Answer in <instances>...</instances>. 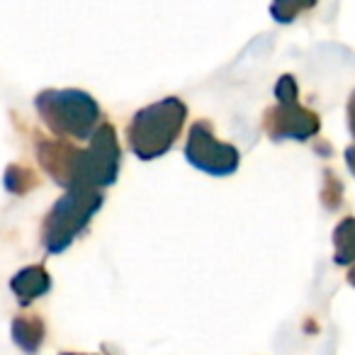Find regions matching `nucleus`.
I'll return each instance as SVG.
<instances>
[{
  "mask_svg": "<svg viewBox=\"0 0 355 355\" xmlns=\"http://www.w3.org/2000/svg\"><path fill=\"white\" fill-rule=\"evenodd\" d=\"M188 105L180 98H166L141 107L127 127V141L139 161H153L173 148L183 132Z\"/></svg>",
  "mask_w": 355,
  "mask_h": 355,
  "instance_id": "nucleus-1",
  "label": "nucleus"
},
{
  "mask_svg": "<svg viewBox=\"0 0 355 355\" xmlns=\"http://www.w3.org/2000/svg\"><path fill=\"white\" fill-rule=\"evenodd\" d=\"M35 107L56 137L85 141L100 124V105L85 90H42L35 98Z\"/></svg>",
  "mask_w": 355,
  "mask_h": 355,
  "instance_id": "nucleus-2",
  "label": "nucleus"
},
{
  "mask_svg": "<svg viewBox=\"0 0 355 355\" xmlns=\"http://www.w3.org/2000/svg\"><path fill=\"white\" fill-rule=\"evenodd\" d=\"M105 198L100 188H69L56 200L42 224V243L49 253H64L78 234L90 224L93 214L103 207Z\"/></svg>",
  "mask_w": 355,
  "mask_h": 355,
  "instance_id": "nucleus-3",
  "label": "nucleus"
},
{
  "mask_svg": "<svg viewBox=\"0 0 355 355\" xmlns=\"http://www.w3.org/2000/svg\"><path fill=\"white\" fill-rule=\"evenodd\" d=\"M277 103L266 110L263 114V129L272 141L292 139V141H306L316 137L321 127V119L316 112L302 107L297 100V80L295 76L285 73L275 83Z\"/></svg>",
  "mask_w": 355,
  "mask_h": 355,
  "instance_id": "nucleus-4",
  "label": "nucleus"
},
{
  "mask_svg": "<svg viewBox=\"0 0 355 355\" xmlns=\"http://www.w3.org/2000/svg\"><path fill=\"white\" fill-rule=\"evenodd\" d=\"M119 166L122 151L114 127L110 122H100L90 137V146L80 148L73 188H110L117 180Z\"/></svg>",
  "mask_w": 355,
  "mask_h": 355,
  "instance_id": "nucleus-5",
  "label": "nucleus"
},
{
  "mask_svg": "<svg viewBox=\"0 0 355 355\" xmlns=\"http://www.w3.org/2000/svg\"><path fill=\"white\" fill-rule=\"evenodd\" d=\"M185 158L193 168L214 178L232 175L241 163L239 148L227 141H219L207 119H200L193 124L188 144H185Z\"/></svg>",
  "mask_w": 355,
  "mask_h": 355,
  "instance_id": "nucleus-6",
  "label": "nucleus"
},
{
  "mask_svg": "<svg viewBox=\"0 0 355 355\" xmlns=\"http://www.w3.org/2000/svg\"><path fill=\"white\" fill-rule=\"evenodd\" d=\"M35 151L40 163L44 166V171L54 178V183L61 188H73L76 180V166H78L80 148L73 146L71 141H66L64 137L59 139H37Z\"/></svg>",
  "mask_w": 355,
  "mask_h": 355,
  "instance_id": "nucleus-7",
  "label": "nucleus"
},
{
  "mask_svg": "<svg viewBox=\"0 0 355 355\" xmlns=\"http://www.w3.org/2000/svg\"><path fill=\"white\" fill-rule=\"evenodd\" d=\"M10 290L15 292L17 302H20L22 306H27L30 302H35L37 297L46 295V292L51 290V277H49V272H46V268L27 266L15 272V277L10 280Z\"/></svg>",
  "mask_w": 355,
  "mask_h": 355,
  "instance_id": "nucleus-8",
  "label": "nucleus"
},
{
  "mask_svg": "<svg viewBox=\"0 0 355 355\" xmlns=\"http://www.w3.org/2000/svg\"><path fill=\"white\" fill-rule=\"evenodd\" d=\"M44 321L37 314H22L15 316V321H12V340L25 353H37L40 345L44 343Z\"/></svg>",
  "mask_w": 355,
  "mask_h": 355,
  "instance_id": "nucleus-9",
  "label": "nucleus"
},
{
  "mask_svg": "<svg viewBox=\"0 0 355 355\" xmlns=\"http://www.w3.org/2000/svg\"><path fill=\"white\" fill-rule=\"evenodd\" d=\"M334 261L338 266H350L355 261V217L340 219L334 229Z\"/></svg>",
  "mask_w": 355,
  "mask_h": 355,
  "instance_id": "nucleus-10",
  "label": "nucleus"
},
{
  "mask_svg": "<svg viewBox=\"0 0 355 355\" xmlns=\"http://www.w3.org/2000/svg\"><path fill=\"white\" fill-rule=\"evenodd\" d=\"M3 185L12 195H27L40 185V178H37V173L32 168L12 163V166H8L6 175H3Z\"/></svg>",
  "mask_w": 355,
  "mask_h": 355,
  "instance_id": "nucleus-11",
  "label": "nucleus"
},
{
  "mask_svg": "<svg viewBox=\"0 0 355 355\" xmlns=\"http://www.w3.org/2000/svg\"><path fill=\"white\" fill-rule=\"evenodd\" d=\"M316 6V0H272L270 3V15L280 25H290L304 10H311Z\"/></svg>",
  "mask_w": 355,
  "mask_h": 355,
  "instance_id": "nucleus-12",
  "label": "nucleus"
},
{
  "mask_svg": "<svg viewBox=\"0 0 355 355\" xmlns=\"http://www.w3.org/2000/svg\"><path fill=\"white\" fill-rule=\"evenodd\" d=\"M348 129H350V134H353V139H355V90H353V95L348 98Z\"/></svg>",
  "mask_w": 355,
  "mask_h": 355,
  "instance_id": "nucleus-13",
  "label": "nucleus"
},
{
  "mask_svg": "<svg viewBox=\"0 0 355 355\" xmlns=\"http://www.w3.org/2000/svg\"><path fill=\"white\" fill-rule=\"evenodd\" d=\"M345 163H348L350 173L355 175V146H348V148H345Z\"/></svg>",
  "mask_w": 355,
  "mask_h": 355,
  "instance_id": "nucleus-14",
  "label": "nucleus"
},
{
  "mask_svg": "<svg viewBox=\"0 0 355 355\" xmlns=\"http://www.w3.org/2000/svg\"><path fill=\"white\" fill-rule=\"evenodd\" d=\"M348 282H350V285L355 287V261L350 263V270H348Z\"/></svg>",
  "mask_w": 355,
  "mask_h": 355,
  "instance_id": "nucleus-15",
  "label": "nucleus"
}]
</instances>
